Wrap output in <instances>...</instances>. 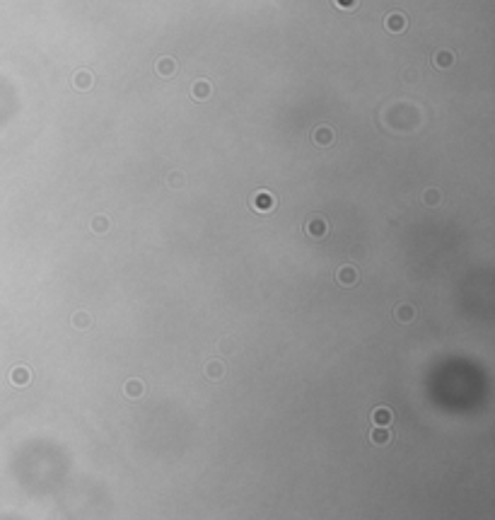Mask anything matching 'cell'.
Returning a JSON list of instances; mask_svg holds the SVG:
<instances>
[{
    "label": "cell",
    "instance_id": "cell-2",
    "mask_svg": "<svg viewBox=\"0 0 495 520\" xmlns=\"http://www.w3.org/2000/svg\"><path fill=\"white\" fill-rule=\"evenodd\" d=\"M389 29H404V17L399 15V17H389Z\"/></svg>",
    "mask_w": 495,
    "mask_h": 520
},
{
    "label": "cell",
    "instance_id": "cell-1",
    "mask_svg": "<svg viewBox=\"0 0 495 520\" xmlns=\"http://www.w3.org/2000/svg\"><path fill=\"white\" fill-rule=\"evenodd\" d=\"M374 421H377L379 426H386V423L391 421V414H389V409H377V411H374Z\"/></svg>",
    "mask_w": 495,
    "mask_h": 520
},
{
    "label": "cell",
    "instance_id": "cell-3",
    "mask_svg": "<svg viewBox=\"0 0 495 520\" xmlns=\"http://www.w3.org/2000/svg\"><path fill=\"white\" fill-rule=\"evenodd\" d=\"M372 441H374V443H386V441H389V433H386V431H379V428H377V431L372 433Z\"/></svg>",
    "mask_w": 495,
    "mask_h": 520
},
{
    "label": "cell",
    "instance_id": "cell-4",
    "mask_svg": "<svg viewBox=\"0 0 495 520\" xmlns=\"http://www.w3.org/2000/svg\"><path fill=\"white\" fill-rule=\"evenodd\" d=\"M259 208H271V196H268V194H261V196H259Z\"/></svg>",
    "mask_w": 495,
    "mask_h": 520
}]
</instances>
